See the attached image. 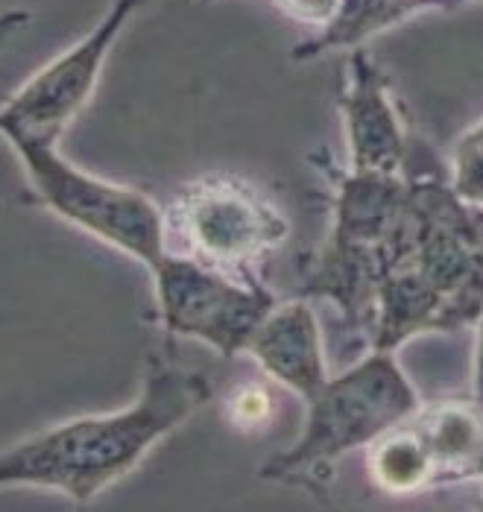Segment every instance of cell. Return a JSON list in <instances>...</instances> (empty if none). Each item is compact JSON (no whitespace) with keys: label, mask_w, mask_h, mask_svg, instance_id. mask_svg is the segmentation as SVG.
<instances>
[{"label":"cell","mask_w":483,"mask_h":512,"mask_svg":"<svg viewBox=\"0 0 483 512\" xmlns=\"http://www.w3.org/2000/svg\"><path fill=\"white\" fill-rule=\"evenodd\" d=\"M282 15H287L290 21L311 27L314 36L328 30L343 6V0H270Z\"/></svg>","instance_id":"14"},{"label":"cell","mask_w":483,"mask_h":512,"mask_svg":"<svg viewBox=\"0 0 483 512\" xmlns=\"http://www.w3.org/2000/svg\"><path fill=\"white\" fill-rule=\"evenodd\" d=\"M407 428L422 448L431 489L483 483V407L472 395L422 401Z\"/></svg>","instance_id":"10"},{"label":"cell","mask_w":483,"mask_h":512,"mask_svg":"<svg viewBox=\"0 0 483 512\" xmlns=\"http://www.w3.org/2000/svg\"><path fill=\"white\" fill-rule=\"evenodd\" d=\"M270 413H273V398L258 384H241L229 395V404H226V419L232 422V428H241V431L264 428Z\"/></svg>","instance_id":"13"},{"label":"cell","mask_w":483,"mask_h":512,"mask_svg":"<svg viewBox=\"0 0 483 512\" xmlns=\"http://www.w3.org/2000/svg\"><path fill=\"white\" fill-rule=\"evenodd\" d=\"M211 395V381L202 372L150 360L135 401L121 410L77 416L0 442V489H50L74 504H91L135 472Z\"/></svg>","instance_id":"2"},{"label":"cell","mask_w":483,"mask_h":512,"mask_svg":"<svg viewBox=\"0 0 483 512\" xmlns=\"http://www.w3.org/2000/svg\"><path fill=\"white\" fill-rule=\"evenodd\" d=\"M150 278L161 328L223 357L243 355L261 319L279 302L264 278L232 276L170 249Z\"/></svg>","instance_id":"6"},{"label":"cell","mask_w":483,"mask_h":512,"mask_svg":"<svg viewBox=\"0 0 483 512\" xmlns=\"http://www.w3.org/2000/svg\"><path fill=\"white\" fill-rule=\"evenodd\" d=\"M422 404L396 352L369 349L346 372L328 375L305 398V425L293 445L273 454L258 477L267 483L320 492L334 466L352 451H366L375 439L402 425Z\"/></svg>","instance_id":"3"},{"label":"cell","mask_w":483,"mask_h":512,"mask_svg":"<svg viewBox=\"0 0 483 512\" xmlns=\"http://www.w3.org/2000/svg\"><path fill=\"white\" fill-rule=\"evenodd\" d=\"M0 138L21 158L30 194L41 208L147 270L164 258V208L150 194L82 170L62 156L53 141L27 138L18 132Z\"/></svg>","instance_id":"5"},{"label":"cell","mask_w":483,"mask_h":512,"mask_svg":"<svg viewBox=\"0 0 483 512\" xmlns=\"http://www.w3.org/2000/svg\"><path fill=\"white\" fill-rule=\"evenodd\" d=\"M243 355L252 357L273 384L299 395L302 401L311 398L328 378L320 316L314 311V302L305 296L276 302L249 337Z\"/></svg>","instance_id":"9"},{"label":"cell","mask_w":483,"mask_h":512,"mask_svg":"<svg viewBox=\"0 0 483 512\" xmlns=\"http://www.w3.org/2000/svg\"><path fill=\"white\" fill-rule=\"evenodd\" d=\"M402 217L375 255L363 349L399 352L419 334H454L483 316V211L448 182V164L413 138Z\"/></svg>","instance_id":"1"},{"label":"cell","mask_w":483,"mask_h":512,"mask_svg":"<svg viewBox=\"0 0 483 512\" xmlns=\"http://www.w3.org/2000/svg\"><path fill=\"white\" fill-rule=\"evenodd\" d=\"M466 3H469V0H466Z\"/></svg>","instance_id":"17"},{"label":"cell","mask_w":483,"mask_h":512,"mask_svg":"<svg viewBox=\"0 0 483 512\" xmlns=\"http://www.w3.org/2000/svg\"><path fill=\"white\" fill-rule=\"evenodd\" d=\"M425 15L416 0H343L334 24L311 39L299 41L290 53L293 62H311L331 50H355L375 36L402 27L404 21Z\"/></svg>","instance_id":"11"},{"label":"cell","mask_w":483,"mask_h":512,"mask_svg":"<svg viewBox=\"0 0 483 512\" xmlns=\"http://www.w3.org/2000/svg\"><path fill=\"white\" fill-rule=\"evenodd\" d=\"M144 3L147 0H112L103 18L80 41L53 56L21 88H15L0 106V135L18 132L59 144L65 129L80 118L94 97L115 44Z\"/></svg>","instance_id":"7"},{"label":"cell","mask_w":483,"mask_h":512,"mask_svg":"<svg viewBox=\"0 0 483 512\" xmlns=\"http://www.w3.org/2000/svg\"><path fill=\"white\" fill-rule=\"evenodd\" d=\"M167 249L241 278H264L290 237V220L255 182L235 173H205L185 182L164 205Z\"/></svg>","instance_id":"4"},{"label":"cell","mask_w":483,"mask_h":512,"mask_svg":"<svg viewBox=\"0 0 483 512\" xmlns=\"http://www.w3.org/2000/svg\"><path fill=\"white\" fill-rule=\"evenodd\" d=\"M30 21H33V12H30V9H24V6L3 9V12H0V47L12 39L15 33L27 30V27H30Z\"/></svg>","instance_id":"15"},{"label":"cell","mask_w":483,"mask_h":512,"mask_svg":"<svg viewBox=\"0 0 483 512\" xmlns=\"http://www.w3.org/2000/svg\"><path fill=\"white\" fill-rule=\"evenodd\" d=\"M448 182L466 205L483 211V118L472 123L451 147Z\"/></svg>","instance_id":"12"},{"label":"cell","mask_w":483,"mask_h":512,"mask_svg":"<svg viewBox=\"0 0 483 512\" xmlns=\"http://www.w3.org/2000/svg\"><path fill=\"white\" fill-rule=\"evenodd\" d=\"M343 138H346V167L363 173H404L413 132L407 129L399 100L387 74L375 65L366 47H355L346 56V77L337 97Z\"/></svg>","instance_id":"8"},{"label":"cell","mask_w":483,"mask_h":512,"mask_svg":"<svg viewBox=\"0 0 483 512\" xmlns=\"http://www.w3.org/2000/svg\"><path fill=\"white\" fill-rule=\"evenodd\" d=\"M472 398L483 407V316L475 322V355H472Z\"/></svg>","instance_id":"16"}]
</instances>
